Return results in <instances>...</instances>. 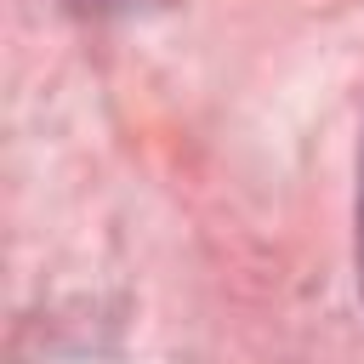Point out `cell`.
Here are the masks:
<instances>
[{"instance_id": "obj_1", "label": "cell", "mask_w": 364, "mask_h": 364, "mask_svg": "<svg viewBox=\"0 0 364 364\" xmlns=\"http://www.w3.org/2000/svg\"><path fill=\"white\" fill-rule=\"evenodd\" d=\"M358 228H364V205H358ZM358 245H364V233H358Z\"/></svg>"}]
</instances>
